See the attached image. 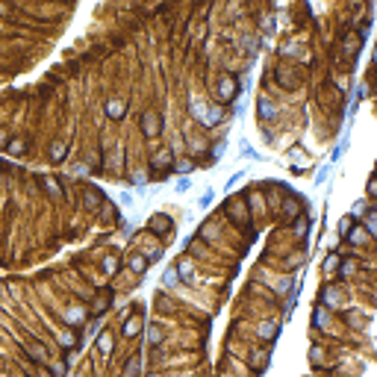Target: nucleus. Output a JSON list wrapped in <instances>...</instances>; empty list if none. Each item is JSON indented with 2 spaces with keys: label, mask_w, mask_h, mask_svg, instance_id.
I'll return each mask as SVG.
<instances>
[{
  "label": "nucleus",
  "mask_w": 377,
  "mask_h": 377,
  "mask_svg": "<svg viewBox=\"0 0 377 377\" xmlns=\"http://www.w3.org/2000/svg\"><path fill=\"white\" fill-rule=\"evenodd\" d=\"M177 280H180V277H177V271H174V265L162 271V286H177Z\"/></svg>",
  "instance_id": "a878e982"
},
{
  "label": "nucleus",
  "mask_w": 377,
  "mask_h": 377,
  "mask_svg": "<svg viewBox=\"0 0 377 377\" xmlns=\"http://www.w3.org/2000/svg\"><path fill=\"white\" fill-rule=\"evenodd\" d=\"M324 301H330V304H342L339 289H324Z\"/></svg>",
  "instance_id": "c756f323"
},
{
  "label": "nucleus",
  "mask_w": 377,
  "mask_h": 377,
  "mask_svg": "<svg viewBox=\"0 0 377 377\" xmlns=\"http://www.w3.org/2000/svg\"><path fill=\"white\" fill-rule=\"evenodd\" d=\"M171 230H174V224H171L168 215H162V212H153V215H150V221H147V233H153V236H159V239H168Z\"/></svg>",
  "instance_id": "7ed1b4c3"
},
{
  "label": "nucleus",
  "mask_w": 377,
  "mask_h": 377,
  "mask_svg": "<svg viewBox=\"0 0 377 377\" xmlns=\"http://www.w3.org/2000/svg\"><path fill=\"white\" fill-rule=\"evenodd\" d=\"M133 183H136V186H145V183H147V174H145V171H136V174H133Z\"/></svg>",
  "instance_id": "4c0bfd02"
},
{
  "label": "nucleus",
  "mask_w": 377,
  "mask_h": 377,
  "mask_svg": "<svg viewBox=\"0 0 377 377\" xmlns=\"http://www.w3.org/2000/svg\"><path fill=\"white\" fill-rule=\"evenodd\" d=\"M147 339H150V345H159V342H162V330H159V327H150Z\"/></svg>",
  "instance_id": "c9c22d12"
},
{
  "label": "nucleus",
  "mask_w": 377,
  "mask_h": 377,
  "mask_svg": "<svg viewBox=\"0 0 377 377\" xmlns=\"http://www.w3.org/2000/svg\"><path fill=\"white\" fill-rule=\"evenodd\" d=\"M345 239H348L351 245H366V242H369V233H366L363 227H357V224H354V230H351Z\"/></svg>",
  "instance_id": "2eb2a0df"
},
{
  "label": "nucleus",
  "mask_w": 377,
  "mask_h": 377,
  "mask_svg": "<svg viewBox=\"0 0 377 377\" xmlns=\"http://www.w3.org/2000/svg\"><path fill=\"white\" fill-rule=\"evenodd\" d=\"M139 369H142V351H136V354L130 357V363L124 366V377H136Z\"/></svg>",
  "instance_id": "4468645a"
},
{
  "label": "nucleus",
  "mask_w": 377,
  "mask_h": 377,
  "mask_svg": "<svg viewBox=\"0 0 377 377\" xmlns=\"http://www.w3.org/2000/svg\"><path fill=\"white\" fill-rule=\"evenodd\" d=\"M6 142H9V133H6V130H0V147H6Z\"/></svg>",
  "instance_id": "c03bdc74"
},
{
  "label": "nucleus",
  "mask_w": 377,
  "mask_h": 377,
  "mask_svg": "<svg viewBox=\"0 0 377 377\" xmlns=\"http://www.w3.org/2000/svg\"><path fill=\"white\" fill-rule=\"evenodd\" d=\"M360 44H363V35H357V38H354V35H348V38H345V53H348V56H357Z\"/></svg>",
  "instance_id": "aec40b11"
},
{
  "label": "nucleus",
  "mask_w": 377,
  "mask_h": 377,
  "mask_svg": "<svg viewBox=\"0 0 377 377\" xmlns=\"http://www.w3.org/2000/svg\"><path fill=\"white\" fill-rule=\"evenodd\" d=\"M351 227H354V221H351V218L345 215V218L339 221V233H342V236H348V233H351Z\"/></svg>",
  "instance_id": "72a5a7b5"
},
{
  "label": "nucleus",
  "mask_w": 377,
  "mask_h": 377,
  "mask_svg": "<svg viewBox=\"0 0 377 377\" xmlns=\"http://www.w3.org/2000/svg\"><path fill=\"white\" fill-rule=\"evenodd\" d=\"M24 354H27L32 363H38V366H50V354H47V348H44L41 342H35V339H27V342H24Z\"/></svg>",
  "instance_id": "20e7f679"
},
{
  "label": "nucleus",
  "mask_w": 377,
  "mask_h": 377,
  "mask_svg": "<svg viewBox=\"0 0 377 377\" xmlns=\"http://www.w3.org/2000/svg\"><path fill=\"white\" fill-rule=\"evenodd\" d=\"M35 377H50V372H47V375H35Z\"/></svg>",
  "instance_id": "a18cd8bd"
},
{
  "label": "nucleus",
  "mask_w": 377,
  "mask_h": 377,
  "mask_svg": "<svg viewBox=\"0 0 377 377\" xmlns=\"http://www.w3.org/2000/svg\"><path fill=\"white\" fill-rule=\"evenodd\" d=\"M153 168H165V165H174V156H171V150H159L156 156H153V162H150Z\"/></svg>",
  "instance_id": "dca6fc26"
},
{
  "label": "nucleus",
  "mask_w": 377,
  "mask_h": 377,
  "mask_svg": "<svg viewBox=\"0 0 377 377\" xmlns=\"http://www.w3.org/2000/svg\"><path fill=\"white\" fill-rule=\"evenodd\" d=\"M47 372H50V377H65V375H68V363H65V360L50 363V366H47Z\"/></svg>",
  "instance_id": "4be33fe9"
},
{
  "label": "nucleus",
  "mask_w": 377,
  "mask_h": 377,
  "mask_svg": "<svg viewBox=\"0 0 377 377\" xmlns=\"http://www.w3.org/2000/svg\"><path fill=\"white\" fill-rule=\"evenodd\" d=\"M236 94H239V83L230 74H221L218 77V91H215L218 103H230V100H236Z\"/></svg>",
  "instance_id": "f03ea898"
},
{
  "label": "nucleus",
  "mask_w": 377,
  "mask_h": 377,
  "mask_svg": "<svg viewBox=\"0 0 377 377\" xmlns=\"http://www.w3.org/2000/svg\"><path fill=\"white\" fill-rule=\"evenodd\" d=\"M174 271H177V277H180V280H192V274H195V271H192V262H189V260L177 262V265H174Z\"/></svg>",
  "instance_id": "6ab92c4d"
},
{
  "label": "nucleus",
  "mask_w": 377,
  "mask_h": 377,
  "mask_svg": "<svg viewBox=\"0 0 377 377\" xmlns=\"http://www.w3.org/2000/svg\"><path fill=\"white\" fill-rule=\"evenodd\" d=\"M68 150H71V142H65V139H56V142L50 145V162H53V165H59V162H65V156H68Z\"/></svg>",
  "instance_id": "0eeeda50"
},
{
  "label": "nucleus",
  "mask_w": 377,
  "mask_h": 377,
  "mask_svg": "<svg viewBox=\"0 0 377 377\" xmlns=\"http://www.w3.org/2000/svg\"><path fill=\"white\" fill-rule=\"evenodd\" d=\"M41 186H44V189H47L53 198H62V192H59V183H56L53 177H44V180H41Z\"/></svg>",
  "instance_id": "b1692460"
},
{
  "label": "nucleus",
  "mask_w": 377,
  "mask_h": 377,
  "mask_svg": "<svg viewBox=\"0 0 377 377\" xmlns=\"http://www.w3.org/2000/svg\"><path fill=\"white\" fill-rule=\"evenodd\" d=\"M177 189H180V192H189V189H192V183H189V180H186V177H183V180H180V183H177Z\"/></svg>",
  "instance_id": "a19ab883"
},
{
  "label": "nucleus",
  "mask_w": 377,
  "mask_h": 377,
  "mask_svg": "<svg viewBox=\"0 0 377 377\" xmlns=\"http://www.w3.org/2000/svg\"><path fill=\"white\" fill-rule=\"evenodd\" d=\"M313 324H316L319 330H324V327H327V313H324V307H316V316H313Z\"/></svg>",
  "instance_id": "5701e85b"
},
{
  "label": "nucleus",
  "mask_w": 377,
  "mask_h": 377,
  "mask_svg": "<svg viewBox=\"0 0 377 377\" xmlns=\"http://www.w3.org/2000/svg\"><path fill=\"white\" fill-rule=\"evenodd\" d=\"M301 262H304V254H292V257L286 260V268H298Z\"/></svg>",
  "instance_id": "f704fd0d"
},
{
  "label": "nucleus",
  "mask_w": 377,
  "mask_h": 377,
  "mask_svg": "<svg viewBox=\"0 0 377 377\" xmlns=\"http://www.w3.org/2000/svg\"><path fill=\"white\" fill-rule=\"evenodd\" d=\"M307 233H310V218L307 215H298L295 218V236L298 239H307Z\"/></svg>",
  "instance_id": "a211bd4d"
},
{
  "label": "nucleus",
  "mask_w": 377,
  "mask_h": 377,
  "mask_svg": "<svg viewBox=\"0 0 377 377\" xmlns=\"http://www.w3.org/2000/svg\"><path fill=\"white\" fill-rule=\"evenodd\" d=\"M265 363H268V354H265V351H260V357H251V369H254V372L262 369Z\"/></svg>",
  "instance_id": "c85d7f7f"
},
{
  "label": "nucleus",
  "mask_w": 377,
  "mask_h": 377,
  "mask_svg": "<svg viewBox=\"0 0 377 377\" xmlns=\"http://www.w3.org/2000/svg\"><path fill=\"white\" fill-rule=\"evenodd\" d=\"M115 268H118V260H115V257H106V260H103V271H106V274H115Z\"/></svg>",
  "instance_id": "2f4dec72"
},
{
  "label": "nucleus",
  "mask_w": 377,
  "mask_h": 377,
  "mask_svg": "<svg viewBox=\"0 0 377 377\" xmlns=\"http://www.w3.org/2000/svg\"><path fill=\"white\" fill-rule=\"evenodd\" d=\"M24 150H27V142L18 139V136H9V142H6V153H12V156H24Z\"/></svg>",
  "instance_id": "9b49d317"
},
{
  "label": "nucleus",
  "mask_w": 377,
  "mask_h": 377,
  "mask_svg": "<svg viewBox=\"0 0 377 377\" xmlns=\"http://www.w3.org/2000/svg\"><path fill=\"white\" fill-rule=\"evenodd\" d=\"M59 342H62V348H77V336L74 333H62Z\"/></svg>",
  "instance_id": "7c9ffc66"
},
{
  "label": "nucleus",
  "mask_w": 377,
  "mask_h": 377,
  "mask_svg": "<svg viewBox=\"0 0 377 377\" xmlns=\"http://www.w3.org/2000/svg\"><path fill=\"white\" fill-rule=\"evenodd\" d=\"M139 127H142V136H145V139H159V133H162V115H159L156 109H147V112L142 115Z\"/></svg>",
  "instance_id": "f257e3e1"
},
{
  "label": "nucleus",
  "mask_w": 377,
  "mask_h": 377,
  "mask_svg": "<svg viewBox=\"0 0 377 377\" xmlns=\"http://www.w3.org/2000/svg\"><path fill=\"white\" fill-rule=\"evenodd\" d=\"M127 265H130V271H133V274H145L150 262L145 260V254H136V257H130V262H127Z\"/></svg>",
  "instance_id": "f8f14e48"
},
{
  "label": "nucleus",
  "mask_w": 377,
  "mask_h": 377,
  "mask_svg": "<svg viewBox=\"0 0 377 377\" xmlns=\"http://www.w3.org/2000/svg\"><path fill=\"white\" fill-rule=\"evenodd\" d=\"M221 121V106H215V109H209V118L203 121V124H218Z\"/></svg>",
  "instance_id": "473e14b6"
},
{
  "label": "nucleus",
  "mask_w": 377,
  "mask_h": 377,
  "mask_svg": "<svg viewBox=\"0 0 377 377\" xmlns=\"http://www.w3.org/2000/svg\"><path fill=\"white\" fill-rule=\"evenodd\" d=\"M313 366H324V357H321V348H313Z\"/></svg>",
  "instance_id": "58836bf2"
},
{
  "label": "nucleus",
  "mask_w": 377,
  "mask_h": 377,
  "mask_svg": "<svg viewBox=\"0 0 377 377\" xmlns=\"http://www.w3.org/2000/svg\"><path fill=\"white\" fill-rule=\"evenodd\" d=\"M260 336H262L265 342H274V336H277V330H274V324H271V321H265V324L260 327Z\"/></svg>",
  "instance_id": "bb28decb"
},
{
  "label": "nucleus",
  "mask_w": 377,
  "mask_h": 377,
  "mask_svg": "<svg viewBox=\"0 0 377 377\" xmlns=\"http://www.w3.org/2000/svg\"><path fill=\"white\" fill-rule=\"evenodd\" d=\"M142 330H145V319H142V313H133V316L121 324V336H124V339H136Z\"/></svg>",
  "instance_id": "39448f33"
},
{
  "label": "nucleus",
  "mask_w": 377,
  "mask_h": 377,
  "mask_svg": "<svg viewBox=\"0 0 377 377\" xmlns=\"http://www.w3.org/2000/svg\"><path fill=\"white\" fill-rule=\"evenodd\" d=\"M339 262H342V257H339L336 251H330V254L324 257V265H321V271H324V274H330V271H339Z\"/></svg>",
  "instance_id": "ddd939ff"
},
{
  "label": "nucleus",
  "mask_w": 377,
  "mask_h": 377,
  "mask_svg": "<svg viewBox=\"0 0 377 377\" xmlns=\"http://www.w3.org/2000/svg\"><path fill=\"white\" fill-rule=\"evenodd\" d=\"M283 212H286L292 221L301 215V198H298L295 192H286V195H283Z\"/></svg>",
  "instance_id": "6e6552de"
},
{
  "label": "nucleus",
  "mask_w": 377,
  "mask_h": 377,
  "mask_svg": "<svg viewBox=\"0 0 377 377\" xmlns=\"http://www.w3.org/2000/svg\"><path fill=\"white\" fill-rule=\"evenodd\" d=\"M103 109H106V118H109V121H121V118L127 115V100H124V97H109Z\"/></svg>",
  "instance_id": "423d86ee"
},
{
  "label": "nucleus",
  "mask_w": 377,
  "mask_h": 377,
  "mask_svg": "<svg viewBox=\"0 0 377 377\" xmlns=\"http://www.w3.org/2000/svg\"><path fill=\"white\" fill-rule=\"evenodd\" d=\"M109 310V292H103L100 298H97V304H94V313L100 316V313H106Z\"/></svg>",
  "instance_id": "cd10ccee"
},
{
  "label": "nucleus",
  "mask_w": 377,
  "mask_h": 377,
  "mask_svg": "<svg viewBox=\"0 0 377 377\" xmlns=\"http://www.w3.org/2000/svg\"><path fill=\"white\" fill-rule=\"evenodd\" d=\"M209 203H212V192H206V195L201 198V206H209Z\"/></svg>",
  "instance_id": "79ce46f5"
},
{
  "label": "nucleus",
  "mask_w": 377,
  "mask_h": 377,
  "mask_svg": "<svg viewBox=\"0 0 377 377\" xmlns=\"http://www.w3.org/2000/svg\"><path fill=\"white\" fill-rule=\"evenodd\" d=\"M363 218H366V227H363V230H366L369 236H375V233H377V212H375V209H369Z\"/></svg>",
  "instance_id": "412c9836"
},
{
  "label": "nucleus",
  "mask_w": 377,
  "mask_h": 377,
  "mask_svg": "<svg viewBox=\"0 0 377 377\" xmlns=\"http://www.w3.org/2000/svg\"><path fill=\"white\" fill-rule=\"evenodd\" d=\"M366 212H369V201H357V203L351 206V212H348V218H351V221H360V218H363Z\"/></svg>",
  "instance_id": "f3484780"
},
{
  "label": "nucleus",
  "mask_w": 377,
  "mask_h": 377,
  "mask_svg": "<svg viewBox=\"0 0 377 377\" xmlns=\"http://www.w3.org/2000/svg\"><path fill=\"white\" fill-rule=\"evenodd\" d=\"M257 112H260V118L274 121V118H277V103L268 100V97H260V100H257Z\"/></svg>",
  "instance_id": "1a4fd4ad"
},
{
  "label": "nucleus",
  "mask_w": 377,
  "mask_h": 377,
  "mask_svg": "<svg viewBox=\"0 0 377 377\" xmlns=\"http://www.w3.org/2000/svg\"><path fill=\"white\" fill-rule=\"evenodd\" d=\"M83 195H86V203H88V206H97V203L103 201V195L94 192V189H83Z\"/></svg>",
  "instance_id": "393cba45"
},
{
  "label": "nucleus",
  "mask_w": 377,
  "mask_h": 377,
  "mask_svg": "<svg viewBox=\"0 0 377 377\" xmlns=\"http://www.w3.org/2000/svg\"><path fill=\"white\" fill-rule=\"evenodd\" d=\"M366 195H369V198H375V195H377V183H375V177H369V186H366Z\"/></svg>",
  "instance_id": "ea45409f"
},
{
  "label": "nucleus",
  "mask_w": 377,
  "mask_h": 377,
  "mask_svg": "<svg viewBox=\"0 0 377 377\" xmlns=\"http://www.w3.org/2000/svg\"><path fill=\"white\" fill-rule=\"evenodd\" d=\"M112 348H115V336H112L109 330L97 333V351H100L103 357H109V354H112Z\"/></svg>",
  "instance_id": "9d476101"
},
{
  "label": "nucleus",
  "mask_w": 377,
  "mask_h": 377,
  "mask_svg": "<svg viewBox=\"0 0 377 377\" xmlns=\"http://www.w3.org/2000/svg\"><path fill=\"white\" fill-rule=\"evenodd\" d=\"M100 324H103V321L97 319V321H91V324H88V330H91V333H100Z\"/></svg>",
  "instance_id": "37998d69"
},
{
  "label": "nucleus",
  "mask_w": 377,
  "mask_h": 377,
  "mask_svg": "<svg viewBox=\"0 0 377 377\" xmlns=\"http://www.w3.org/2000/svg\"><path fill=\"white\" fill-rule=\"evenodd\" d=\"M192 168H195V162H192V159H183V162H177V171H180V174H183V171H192Z\"/></svg>",
  "instance_id": "e433bc0d"
}]
</instances>
